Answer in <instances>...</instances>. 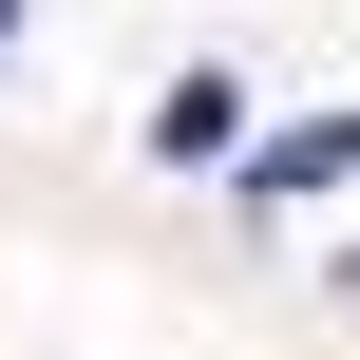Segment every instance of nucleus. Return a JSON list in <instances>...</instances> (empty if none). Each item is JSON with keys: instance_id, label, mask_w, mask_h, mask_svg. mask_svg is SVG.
I'll return each instance as SVG.
<instances>
[{"instance_id": "1", "label": "nucleus", "mask_w": 360, "mask_h": 360, "mask_svg": "<svg viewBox=\"0 0 360 360\" xmlns=\"http://www.w3.org/2000/svg\"><path fill=\"white\" fill-rule=\"evenodd\" d=\"M360 171V114H304V133H266L247 152V209H285V190H342Z\"/></svg>"}, {"instance_id": "2", "label": "nucleus", "mask_w": 360, "mask_h": 360, "mask_svg": "<svg viewBox=\"0 0 360 360\" xmlns=\"http://www.w3.org/2000/svg\"><path fill=\"white\" fill-rule=\"evenodd\" d=\"M0 19H19V0H0Z\"/></svg>"}]
</instances>
